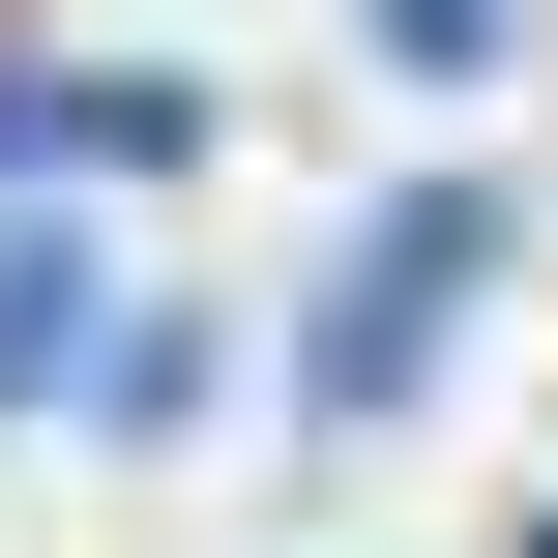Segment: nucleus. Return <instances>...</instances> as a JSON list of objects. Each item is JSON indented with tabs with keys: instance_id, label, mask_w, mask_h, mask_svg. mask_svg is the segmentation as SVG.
<instances>
[{
	"instance_id": "1",
	"label": "nucleus",
	"mask_w": 558,
	"mask_h": 558,
	"mask_svg": "<svg viewBox=\"0 0 558 558\" xmlns=\"http://www.w3.org/2000/svg\"><path fill=\"white\" fill-rule=\"evenodd\" d=\"M471 265H500V206H471V177H412V206L353 235V294H324V412H383V383H412V324H441Z\"/></svg>"
},
{
	"instance_id": "2",
	"label": "nucleus",
	"mask_w": 558,
	"mask_h": 558,
	"mask_svg": "<svg viewBox=\"0 0 558 558\" xmlns=\"http://www.w3.org/2000/svg\"><path fill=\"white\" fill-rule=\"evenodd\" d=\"M29 353H88V265H59V235H0V383H29Z\"/></svg>"
}]
</instances>
